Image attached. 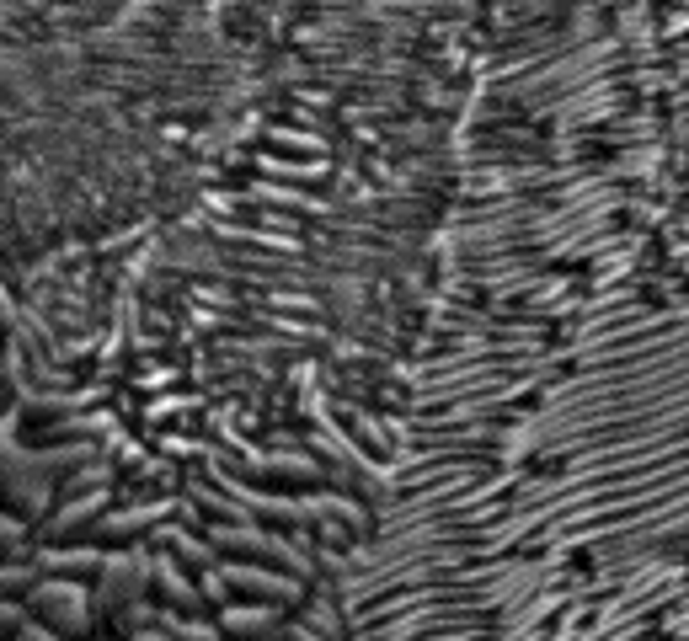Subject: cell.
Returning <instances> with one entry per match:
<instances>
[{"instance_id": "ba28073f", "label": "cell", "mask_w": 689, "mask_h": 641, "mask_svg": "<svg viewBox=\"0 0 689 641\" xmlns=\"http://www.w3.org/2000/svg\"><path fill=\"white\" fill-rule=\"evenodd\" d=\"M22 540V524L17 519H0V551H6V545H17Z\"/></svg>"}, {"instance_id": "30bf717a", "label": "cell", "mask_w": 689, "mask_h": 641, "mask_svg": "<svg viewBox=\"0 0 689 641\" xmlns=\"http://www.w3.org/2000/svg\"><path fill=\"white\" fill-rule=\"evenodd\" d=\"M139 641H171V636H139Z\"/></svg>"}, {"instance_id": "7a4b0ae2", "label": "cell", "mask_w": 689, "mask_h": 641, "mask_svg": "<svg viewBox=\"0 0 689 641\" xmlns=\"http://www.w3.org/2000/svg\"><path fill=\"white\" fill-rule=\"evenodd\" d=\"M225 583L230 588H241V593H252V599H273V604H284L300 593V583L294 577H273V572H262V567H225Z\"/></svg>"}, {"instance_id": "5b68a950", "label": "cell", "mask_w": 689, "mask_h": 641, "mask_svg": "<svg viewBox=\"0 0 689 641\" xmlns=\"http://www.w3.org/2000/svg\"><path fill=\"white\" fill-rule=\"evenodd\" d=\"M102 551H54L49 561H43V567L49 572H70V577H81V572H102Z\"/></svg>"}, {"instance_id": "9c48e42d", "label": "cell", "mask_w": 689, "mask_h": 641, "mask_svg": "<svg viewBox=\"0 0 689 641\" xmlns=\"http://www.w3.org/2000/svg\"><path fill=\"white\" fill-rule=\"evenodd\" d=\"M294 641H321V636H310V631H294Z\"/></svg>"}, {"instance_id": "8992f818", "label": "cell", "mask_w": 689, "mask_h": 641, "mask_svg": "<svg viewBox=\"0 0 689 641\" xmlns=\"http://www.w3.org/2000/svg\"><path fill=\"white\" fill-rule=\"evenodd\" d=\"M155 577H161V593H166V599H177L182 609H203V604H198V593H193V588H187V583H182V577H177V572H171V567H166V561H161V567H155Z\"/></svg>"}, {"instance_id": "277c9868", "label": "cell", "mask_w": 689, "mask_h": 641, "mask_svg": "<svg viewBox=\"0 0 689 641\" xmlns=\"http://www.w3.org/2000/svg\"><path fill=\"white\" fill-rule=\"evenodd\" d=\"M150 519H155V508L113 513V519H102V524H97V535H102V540H129V535H139V529H145Z\"/></svg>"}, {"instance_id": "52a82bcc", "label": "cell", "mask_w": 689, "mask_h": 641, "mask_svg": "<svg viewBox=\"0 0 689 641\" xmlns=\"http://www.w3.org/2000/svg\"><path fill=\"white\" fill-rule=\"evenodd\" d=\"M27 583H33V567H0V593L27 588Z\"/></svg>"}, {"instance_id": "3957f363", "label": "cell", "mask_w": 689, "mask_h": 641, "mask_svg": "<svg viewBox=\"0 0 689 641\" xmlns=\"http://www.w3.org/2000/svg\"><path fill=\"white\" fill-rule=\"evenodd\" d=\"M273 609L268 604H257V609H225V631H236V636H257V631H273Z\"/></svg>"}, {"instance_id": "6da1fadb", "label": "cell", "mask_w": 689, "mask_h": 641, "mask_svg": "<svg viewBox=\"0 0 689 641\" xmlns=\"http://www.w3.org/2000/svg\"><path fill=\"white\" fill-rule=\"evenodd\" d=\"M33 604L49 625H59V631H86V620H91V604H86L81 583H43L33 593Z\"/></svg>"}]
</instances>
